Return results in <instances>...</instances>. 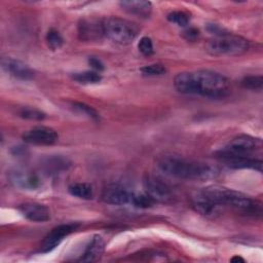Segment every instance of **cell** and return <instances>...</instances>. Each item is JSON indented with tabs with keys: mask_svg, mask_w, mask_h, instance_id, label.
Wrapping results in <instances>:
<instances>
[{
	"mask_svg": "<svg viewBox=\"0 0 263 263\" xmlns=\"http://www.w3.org/2000/svg\"><path fill=\"white\" fill-rule=\"evenodd\" d=\"M174 86L181 93L220 99L229 92L230 82L218 72L198 70L179 73L174 79Z\"/></svg>",
	"mask_w": 263,
	"mask_h": 263,
	"instance_id": "cell-1",
	"label": "cell"
},
{
	"mask_svg": "<svg viewBox=\"0 0 263 263\" xmlns=\"http://www.w3.org/2000/svg\"><path fill=\"white\" fill-rule=\"evenodd\" d=\"M156 166L164 175L183 180H208L215 178L219 173L216 166L191 160L175 153L159 156Z\"/></svg>",
	"mask_w": 263,
	"mask_h": 263,
	"instance_id": "cell-2",
	"label": "cell"
},
{
	"mask_svg": "<svg viewBox=\"0 0 263 263\" xmlns=\"http://www.w3.org/2000/svg\"><path fill=\"white\" fill-rule=\"evenodd\" d=\"M201 191L218 205H228L246 214H261V204L239 191L219 185L206 186Z\"/></svg>",
	"mask_w": 263,
	"mask_h": 263,
	"instance_id": "cell-3",
	"label": "cell"
},
{
	"mask_svg": "<svg viewBox=\"0 0 263 263\" xmlns=\"http://www.w3.org/2000/svg\"><path fill=\"white\" fill-rule=\"evenodd\" d=\"M103 29L104 37L120 45L133 42L140 31L138 25L134 22L117 16L103 18Z\"/></svg>",
	"mask_w": 263,
	"mask_h": 263,
	"instance_id": "cell-4",
	"label": "cell"
},
{
	"mask_svg": "<svg viewBox=\"0 0 263 263\" xmlns=\"http://www.w3.org/2000/svg\"><path fill=\"white\" fill-rule=\"evenodd\" d=\"M250 47V42L238 35L225 33L219 36H214L205 45V50L216 57L221 55H238L246 52Z\"/></svg>",
	"mask_w": 263,
	"mask_h": 263,
	"instance_id": "cell-5",
	"label": "cell"
},
{
	"mask_svg": "<svg viewBox=\"0 0 263 263\" xmlns=\"http://www.w3.org/2000/svg\"><path fill=\"white\" fill-rule=\"evenodd\" d=\"M78 224L76 223H67V224H61L55 226L51 229L50 232L47 233V235L42 240L39 252L40 253H48L54 250L62 241L63 239L74 232L78 228Z\"/></svg>",
	"mask_w": 263,
	"mask_h": 263,
	"instance_id": "cell-6",
	"label": "cell"
},
{
	"mask_svg": "<svg viewBox=\"0 0 263 263\" xmlns=\"http://www.w3.org/2000/svg\"><path fill=\"white\" fill-rule=\"evenodd\" d=\"M218 157L230 168H251L259 173L262 172V160L250 157L247 154H230L219 151Z\"/></svg>",
	"mask_w": 263,
	"mask_h": 263,
	"instance_id": "cell-7",
	"label": "cell"
},
{
	"mask_svg": "<svg viewBox=\"0 0 263 263\" xmlns=\"http://www.w3.org/2000/svg\"><path fill=\"white\" fill-rule=\"evenodd\" d=\"M24 142L33 145H53L59 141L58 133L48 126H35L22 136Z\"/></svg>",
	"mask_w": 263,
	"mask_h": 263,
	"instance_id": "cell-8",
	"label": "cell"
},
{
	"mask_svg": "<svg viewBox=\"0 0 263 263\" xmlns=\"http://www.w3.org/2000/svg\"><path fill=\"white\" fill-rule=\"evenodd\" d=\"M145 193L148 194L155 202H166L172 198L170 186L159 178L146 176L143 181Z\"/></svg>",
	"mask_w": 263,
	"mask_h": 263,
	"instance_id": "cell-9",
	"label": "cell"
},
{
	"mask_svg": "<svg viewBox=\"0 0 263 263\" xmlns=\"http://www.w3.org/2000/svg\"><path fill=\"white\" fill-rule=\"evenodd\" d=\"M78 37L81 41H98L104 37L103 18L86 17L78 23Z\"/></svg>",
	"mask_w": 263,
	"mask_h": 263,
	"instance_id": "cell-10",
	"label": "cell"
},
{
	"mask_svg": "<svg viewBox=\"0 0 263 263\" xmlns=\"http://www.w3.org/2000/svg\"><path fill=\"white\" fill-rule=\"evenodd\" d=\"M1 68L12 77L21 80H31L35 76L34 70L27 64L8 57H3L1 59Z\"/></svg>",
	"mask_w": 263,
	"mask_h": 263,
	"instance_id": "cell-11",
	"label": "cell"
},
{
	"mask_svg": "<svg viewBox=\"0 0 263 263\" xmlns=\"http://www.w3.org/2000/svg\"><path fill=\"white\" fill-rule=\"evenodd\" d=\"M260 145V140L249 135H239L233 138L221 152L230 154H247Z\"/></svg>",
	"mask_w": 263,
	"mask_h": 263,
	"instance_id": "cell-12",
	"label": "cell"
},
{
	"mask_svg": "<svg viewBox=\"0 0 263 263\" xmlns=\"http://www.w3.org/2000/svg\"><path fill=\"white\" fill-rule=\"evenodd\" d=\"M133 193L119 184L107 185L102 192V199L112 205H123L130 202Z\"/></svg>",
	"mask_w": 263,
	"mask_h": 263,
	"instance_id": "cell-13",
	"label": "cell"
},
{
	"mask_svg": "<svg viewBox=\"0 0 263 263\" xmlns=\"http://www.w3.org/2000/svg\"><path fill=\"white\" fill-rule=\"evenodd\" d=\"M17 210L26 219L32 222L42 223L50 219L48 208L39 202H24L17 206Z\"/></svg>",
	"mask_w": 263,
	"mask_h": 263,
	"instance_id": "cell-14",
	"label": "cell"
},
{
	"mask_svg": "<svg viewBox=\"0 0 263 263\" xmlns=\"http://www.w3.org/2000/svg\"><path fill=\"white\" fill-rule=\"evenodd\" d=\"M9 180L15 187L25 190H35L41 185L40 179L37 175L18 170L9 173Z\"/></svg>",
	"mask_w": 263,
	"mask_h": 263,
	"instance_id": "cell-15",
	"label": "cell"
},
{
	"mask_svg": "<svg viewBox=\"0 0 263 263\" xmlns=\"http://www.w3.org/2000/svg\"><path fill=\"white\" fill-rule=\"evenodd\" d=\"M120 7L129 14L140 18H148L152 13V3L144 0H124L119 2Z\"/></svg>",
	"mask_w": 263,
	"mask_h": 263,
	"instance_id": "cell-16",
	"label": "cell"
},
{
	"mask_svg": "<svg viewBox=\"0 0 263 263\" xmlns=\"http://www.w3.org/2000/svg\"><path fill=\"white\" fill-rule=\"evenodd\" d=\"M192 208L203 216H212L217 213L220 205L215 203L211 198H209L201 190H198L193 193L192 198Z\"/></svg>",
	"mask_w": 263,
	"mask_h": 263,
	"instance_id": "cell-17",
	"label": "cell"
},
{
	"mask_svg": "<svg viewBox=\"0 0 263 263\" xmlns=\"http://www.w3.org/2000/svg\"><path fill=\"white\" fill-rule=\"evenodd\" d=\"M105 250V241L103 237L99 234H96L91 237L88 245L86 246L83 254L79 258L80 262H93L97 261Z\"/></svg>",
	"mask_w": 263,
	"mask_h": 263,
	"instance_id": "cell-18",
	"label": "cell"
},
{
	"mask_svg": "<svg viewBox=\"0 0 263 263\" xmlns=\"http://www.w3.org/2000/svg\"><path fill=\"white\" fill-rule=\"evenodd\" d=\"M68 191L80 199H91L93 196L92 187L87 183H73L68 187Z\"/></svg>",
	"mask_w": 263,
	"mask_h": 263,
	"instance_id": "cell-19",
	"label": "cell"
},
{
	"mask_svg": "<svg viewBox=\"0 0 263 263\" xmlns=\"http://www.w3.org/2000/svg\"><path fill=\"white\" fill-rule=\"evenodd\" d=\"M73 80L82 84H96L102 80V76L97 71H83V72H75L71 74Z\"/></svg>",
	"mask_w": 263,
	"mask_h": 263,
	"instance_id": "cell-20",
	"label": "cell"
},
{
	"mask_svg": "<svg viewBox=\"0 0 263 263\" xmlns=\"http://www.w3.org/2000/svg\"><path fill=\"white\" fill-rule=\"evenodd\" d=\"M69 165H70V162L68 161V159L61 156H53V157L46 158L43 163V166L46 172H50L54 174L60 171L66 170Z\"/></svg>",
	"mask_w": 263,
	"mask_h": 263,
	"instance_id": "cell-21",
	"label": "cell"
},
{
	"mask_svg": "<svg viewBox=\"0 0 263 263\" xmlns=\"http://www.w3.org/2000/svg\"><path fill=\"white\" fill-rule=\"evenodd\" d=\"M46 43L48 45V47L51 50H57L60 49L63 44H64V38L61 35V33L59 31H57L55 29H50L48 30V32L46 33V37H45Z\"/></svg>",
	"mask_w": 263,
	"mask_h": 263,
	"instance_id": "cell-22",
	"label": "cell"
},
{
	"mask_svg": "<svg viewBox=\"0 0 263 263\" xmlns=\"http://www.w3.org/2000/svg\"><path fill=\"white\" fill-rule=\"evenodd\" d=\"M18 116L24 118V119H29V120H43L46 117V114L36 108L32 107H23L18 111Z\"/></svg>",
	"mask_w": 263,
	"mask_h": 263,
	"instance_id": "cell-23",
	"label": "cell"
},
{
	"mask_svg": "<svg viewBox=\"0 0 263 263\" xmlns=\"http://www.w3.org/2000/svg\"><path fill=\"white\" fill-rule=\"evenodd\" d=\"M166 18L171 23H173V24H175V25H177L179 27H183V28L187 27V25L189 24V20H190L189 14L186 13L185 11H181V10L171 11L167 14Z\"/></svg>",
	"mask_w": 263,
	"mask_h": 263,
	"instance_id": "cell-24",
	"label": "cell"
},
{
	"mask_svg": "<svg viewBox=\"0 0 263 263\" xmlns=\"http://www.w3.org/2000/svg\"><path fill=\"white\" fill-rule=\"evenodd\" d=\"M240 83L245 88L252 89V90H260L263 85V77L261 75L246 76L242 78Z\"/></svg>",
	"mask_w": 263,
	"mask_h": 263,
	"instance_id": "cell-25",
	"label": "cell"
},
{
	"mask_svg": "<svg viewBox=\"0 0 263 263\" xmlns=\"http://www.w3.org/2000/svg\"><path fill=\"white\" fill-rule=\"evenodd\" d=\"M130 203L136 208L147 209L152 206L155 203V201L148 194L144 193V194H133Z\"/></svg>",
	"mask_w": 263,
	"mask_h": 263,
	"instance_id": "cell-26",
	"label": "cell"
},
{
	"mask_svg": "<svg viewBox=\"0 0 263 263\" xmlns=\"http://www.w3.org/2000/svg\"><path fill=\"white\" fill-rule=\"evenodd\" d=\"M72 106L76 111L86 115L88 118H90L95 121H98L100 119V116H99L98 112L89 105H86V104L81 103V102H74V103H72Z\"/></svg>",
	"mask_w": 263,
	"mask_h": 263,
	"instance_id": "cell-27",
	"label": "cell"
},
{
	"mask_svg": "<svg viewBox=\"0 0 263 263\" xmlns=\"http://www.w3.org/2000/svg\"><path fill=\"white\" fill-rule=\"evenodd\" d=\"M140 71L145 76H160L166 72V69L162 64H150L142 67Z\"/></svg>",
	"mask_w": 263,
	"mask_h": 263,
	"instance_id": "cell-28",
	"label": "cell"
},
{
	"mask_svg": "<svg viewBox=\"0 0 263 263\" xmlns=\"http://www.w3.org/2000/svg\"><path fill=\"white\" fill-rule=\"evenodd\" d=\"M138 49L139 51L146 57H149L153 54L154 48H153V43L152 40L149 37H142L138 43Z\"/></svg>",
	"mask_w": 263,
	"mask_h": 263,
	"instance_id": "cell-29",
	"label": "cell"
},
{
	"mask_svg": "<svg viewBox=\"0 0 263 263\" xmlns=\"http://www.w3.org/2000/svg\"><path fill=\"white\" fill-rule=\"evenodd\" d=\"M199 31L196 28H187L184 32H183V37L187 40V41H195L196 39L199 38Z\"/></svg>",
	"mask_w": 263,
	"mask_h": 263,
	"instance_id": "cell-30",
	"label": "cell"
},
{
	"mask_svg": "<svg viewBox=\"0 0 263 263\" xmlns=\"http://www.w3.org/2000/svg\"><path fill=\"white\" fill-rule=\"evenodd\" d=\"M88 64L93 69V71H97L99 73L105 69L103 62L100 59L96 58V57H89L88 58Z\"/></svg>",
	"mask_w": 263,
	"mask_h": 263,
	"instance_id": "cell-31",
	"label": "cell"
},
{
	"mask_svg": "<svg viewBox=\"0 0 263 263\" xmlns=\"http://www.w3.org/2000/svg\"><path fill=\"white\" fill-rule=\"evenodd\" d=\"M231 261H232V262H234V261H242V262H243L245 260H243L241 257H239V256H234V257L231 258Z\"/></svg>",
	"mask_w": 263,
	"mask_h": 263,
	"instance_id": "cell-32",
	"label": "cell"
}]
</instances>
